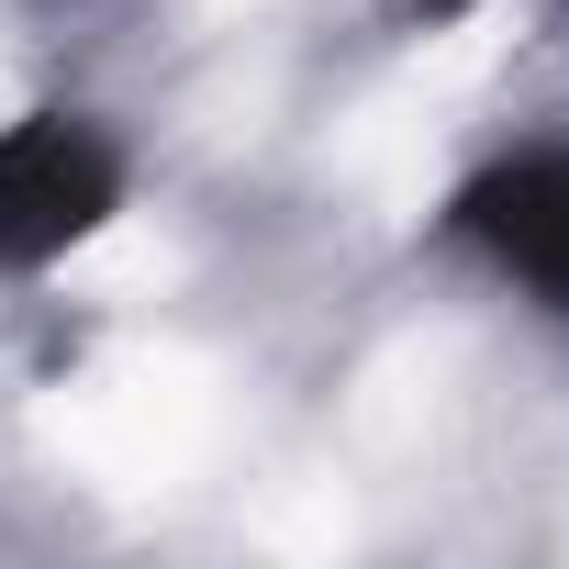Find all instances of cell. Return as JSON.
<instances>
[{"label":"cell","instance_id":"cell-1","mask_svg":"<svg viewBox=\"0 0 569 569\" xmlns=\"http://www.w3.org/2000/svg\"><path fill=\"white\" fill-rule=\"evenodd\" d=\"M123 212V157L79 112L0 123V268H46Z\"/></svg>","mask_w":569,"mask_h":569},{"label":"cell","instance_id":"cell-2","mask_svg":"<svg viewBox=\"0 0 569 569\" xmlns=\"http://www.w3.org/2000/svg\"><path fill=\"white\" fill-rule=\"evenodd\" d=\"M458 234L491 246L513 279H536L547 302H569V146L513 157V168H480L458 190Z\"/></svg>","mask_w":569,"mask_h":569},{"label":"cell","instance_id":"cell-3","mask_svg":"<svg viewBox=\"0 0 569 569\" xmlns=\"http://www.w3.org/2000/svg\"><path fill=\"white\" fill-rule=\"evenodd\" d=\"M402 12H425V23H436V12H469V0H402Z\"/></svg>","mask_w":569,"mask_h":569}]
</instances>
